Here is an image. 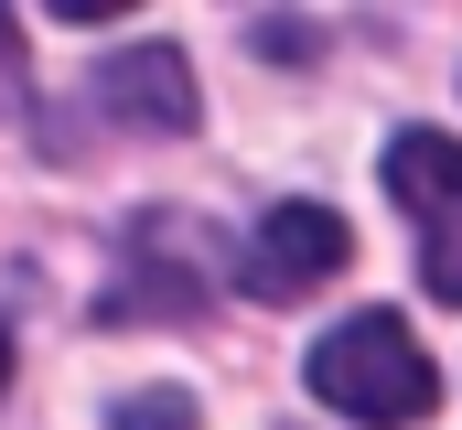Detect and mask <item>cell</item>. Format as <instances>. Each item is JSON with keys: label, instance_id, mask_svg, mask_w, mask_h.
<instances>
[{"label": "cell", "instance_id": "cell-1", "mask_svg": "<svg viewBox=\"0 0 462 430\" xmlns=\"http://www.w3.org/2000/svg\"><path fill=\"white\" fill-rule=\"evenodd\" d=\"M312 388H323V409H345V420L365 430H409V420H430V355L409 344V322L398 313H355L334 322L323 344H312Z\"/></svg>", "mask_w": 462, "mask_h": 430}, {"label": "cell", "instance_id": "cell-2", "mask_svg": "<svg viewBox=\"0 0 462 430\" xmlns=\"http://www.w3.org/2000/svg\"><path fill=\"white\" fill-rule=\"evenodd\" d=\"M387 194L409 205L430 302L462 313V140H441V129H398V140H387Z\"/></svg>", "mask_w": 462, "mask_h": 430}, {"label": "cell", "instance_id": "cell-3", "mask_svg": "<svg viewBox=\"0 0 462 430\" xmlns=\"http://www.w3.org/2000/svg\"><path fill=\"white\" fill-rule=\"evenodd\" d=\"M345 215L334 205H269L258 215V237H247V291L258 302H301L312 280H334L345 269Z\"/></svg>", "mask_w": 462, "mask_h": 430}, {"label": "cell", "instance_id": "cell-4", "mask_svg": "<svg viewBox=\"0 0 462 430\" xmlns=\"http://www.w3.org/2000/svg\"><path fill=\"white\" fill-rule=\"evenodd\" d=\"M97 108L118 129H194V65L172 43H118L97 65Z\"/></svg>", "mask_w": 462, "mask_h": 430}, {"label": "cell", "instance_id": "cell-5", "mask_svg": "<svg viewBox=\"0 0 462 430\" xmlns=\"http://www.w3.org/2000/svg\"><path fill=\"white\" fill-rule=\"evenodd\" d=\"M108 420H118V430H205V420H194V398H183V388H129V398H118Z\"/></svg>", "mask_w": 462, "mask_h": 430}, {"label": "cell", "instance_id": "cell-6", "mask_svg": "<svg viewBox=\"0 0 462 430\" xmlns=\"http://www.w3.org/2000/svg\"><path fill=\"white\" fill-rule=\"evenodd\" d=\"M22 76H32V54H22V22L0 11V118L22 108Z\"/></svg>", "mask_w": 462, "mask_h": 430}, {"label": "cell", "instance_id": "cell-7", "mask_svg": "<svg viewBox=\"0 0 462 430\" xmlns=\"http://www.w3.org/2000/svg\"><path fill=\"white\" fill-rule=\"evenodd\" d=\"M258 54H280V65H301V54H312V33H301V22H258Z\"/></svg>", "mask_w": 462, "mask_h": 430}, {"label": "cell", "instance_id": "cell-8", "mask_svg": "<svg viewBox=\"0 0 462 430\" xmlns=\"http://www.w3.org/2000/svg\"><path fill=\"white\" fill-rule=\"evenodd\" d=\"M0 388H11V333H0Z\"/></svg>", "mask_w": 462, "mask_h": 430}]
</instances>
